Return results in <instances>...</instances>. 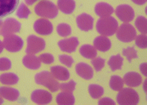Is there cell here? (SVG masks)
I'll use <instances>...</instances> for the list:
<instances>
[{"instance_id": "obj_1", "label": "cell", "mask_w": 147, "mask_h": 105, "mask_svg": "<svg viewBox=\"0 0 147 105\" xmlns=\"http://www.w3.org/2000/svg\"><path fill=\"white\" fill-rule=\"evenodd\" d=\"M119 28L118 21L113 17H101L96 23V30L101 36L110 37L116 33Z\"/></svg>"}, {"instance_id": "obj_31", "label": "cell", "mask_w": 147, "mask_h": 105, "mask_svg": "<svg viewBox=\"0 0 147 105\" xmlns=\"http://www.w3.org/2000/svg\"><path fill=\"white\" fill-rule=\"evenodd\" d=\"M135 26L142 34L147 33V19L144 16H138L135 20Z\"/></svg>"}, {"instance_id": "obj_25", "label": "cell", "mask_w": 147, "mask_h": 105, "mask_svg": "<svg viewBox=\"0 0 147 105\" xmlns=\"http://www.w3.org/2000/svg\"><path fill=\"white\" fill-rule=\"evenodd\" d=\"M18 81H19V78L18 77V75L14 73H5L0 75V82L3 85H16Z\"/></svg>"}, {"instance_id": "obj_28", "label": "cell", "mask_w": 147, "mask_h": 105, "mask_svg": "<svg viewBox=\"0 0 147 105\" xmlns=\"http://www.w3.org/2000/svg\"><path fill=\"white\" fill-rule=\"evenodd\" d=\"M88 92L90 96L94 99L100 98L104 93V89L102 86L96 84H91L88 86Z\"/></svg>"}, {"instance_id": "obj_40", "label": "cell", "mask_w": 147, "mask_h": 105, "mask_svg": "<svg viewBox=\"0 0 147 105\" xmlns=\"http://www.w3.org/2000/svg\"><path fill=\"white\" fill-rule=\"evenodd\" d=\"M139 69H140V71L141 73H142L143 74L144 76H147V74H146V63H142V64H141L139 66Z\"/></svg>"}, {"instance_id": "obj_39", "label": "cell", "mask_w": 147, "mask_h": 105, "mask_svg": "<svg viewBox=\"0 0 147 105\" xmlns=\"http://www.w3.org/2000/svg\"><path fill=\"white\" fill-rule=\"evenodd\" d=\"M99 105H115V102L112 99L109 98V97H105V98L99 100Z\"/></svg>"}, {"instance_id": "obj_33", "label": "cell", "mask_w": 147, "mask_h": 105, "mask_svg": "<svg viewBox=\"0 0 147 105\" xmlns=\"http://www.w3.org/2000/svg\"><path fill=\"white\" fill-rule=\"evenodd\" d=\"M105 59L101 57H97L96 56V58H92V64L95 68V70H96L97 72H99L103 67H104V66H105Z\"/></svg>"}, {"instance_id": "obj_15", "label": "cell", "mask_w": 147, "mask_h": 105, "mask_svg": "<svg viewBox=\"0 0 147 105\" xmlns=\"http://www.w3.org/2000/svg\"><path fill=\"white\" fill-rule=\"evenodd\" d=\"M76 74L85 80H90L93 78V72L92 68L90 66V65L87 64L85 62H80L77 63L75 67Z\"/></svg>"}, {"instance_id": "obj_29", "label": "cell", "mask_w": 147, "mask_h": 105, "mask_svg": "<svg viewBox=\"0 0 147 105\" xmlns=\"http://www.w3.org/2000/svg\"><path fill=\"white\" fill-rule=\"evenodd\" d=\"M30 10L26 7L24 3H21L19 6H18L17 11H16V16L21 19H27L28 17L30 15Z\"/></svg>"}, {"instance_id": "obj_23", "label": "cell", "mask_w": 147, "mask_h": 105, "mask_svg": "<svg viewBox=\"0 0 147 105\" xmlns=\"http://www.w3.org/2000/svg\"><path fill=\"white\" fill-rule=\"evenodd\" d=\"M57 8L65 14H71L76 8L74 0H57Z\"/></svg>"}, {"instance_id": "obj_30", "label": "cell", "mask_w": 147, "mask_h": 105, "mask_svg": "<svg viewBox=\"0 0 147 105\" xmlns=\"http://www.w3.org/2000/svg\"><path fill=\"white\" fill-rule=\"evenodd\" d=\"M57 33L60 37H66L72 34V29L69 24L61 23L57 26Z\"/></svg>"}, {"instance_id": "obj_4", "label": "cell", "mask_w": 147, "mask_h": 105, "mask_svg": "<svg viewBox=\"0 0 147 105\" xmlns=\"http://www.w3.org/2000/svg\"><path fill=\"white\" fill-rule=\"evenodd\" d=\"M117 102L119 105H136L139 103V96L133 88H122L117 96Z\"/></svg>"}, {"instance_id": "obj_22", "label": "cell", "mask_w": 147, "mask_h": 105, "mask_svg": "<svg viewBox=\"0 0 147 105\" xmlns=\"http://www.w3.org/2000/svg\"><path fill=\"white\" fill-rule=\"evenodd\" d=\"M57 104L59 105H73L75 104V96L72 92H60L56 97Z\"/></svg>"}, {"instance_id": "obj_36", "label": "cell", "mask_w": 147, "mask_h": 105, "mask_svg": "<svg viewBox=\"0 0 147 105\" xmlns=\"http://www.w3.org/2000/svg\"><path fill=\"white\" fill-rule=\"evenodd\" d=\"M59 61L61 63L66 66L67 67H72V64L74 63V59L72 56L67 54H60L59 55Z\"/></svg>"}, {"instance_id": "obj_16", "label": "cell", "mask_w": 147, "mask_h": 105, "mask_svg": "<svg viewBox=\"0 0 147 105\" xmlns=\"http://www.w3.org/2000/svg\"><path fill=\"white\" fill-rule=\"evenodd\" d=\"M123 80L124 84H126L129 87H137L142 82V78L141 75L137 72L134 71L127 73Z\"/></svg>"}, {"instance_id": "obj_19", "label": "cell", "mask_w": 147, "mask_h": 105, "mask_svg": "<svg viewBox=\"0 0 147 105\" xmlns=\"http://www.w3.org/2000/svg\"><path fill=\"white\" fill-rule=\"evenodd\" d=\"M22 63L25 66L30 70H36L41 67V61L40 58L34 54H28L23 57Z\"/></svg>"}, {"instance_id": "obj_27", "label": "cell", "mask_w": 147, "mask_h": 105, "mask_svg": "<svg viewBox=\"0 0 147 105\" xmlns=\"http://www.w3.org/2000/svg\"><path fill=\"white\" fill-rule=\"evenodd\" d=\"M124 82L123 78L118 75H113L110 79V88L113 91H120L123 88Z\"/></svg>"}, {"instance_id": "obj_24", "label": "cell", "mask_w": 147, "mask_h": 105, "mask_svg": "<svg viewBox=\"0 0 147 105\" xmlns=\"http://www.w3.org/2000/svg\"><path fill=\"white\" fill-rule=\"evenodd\" d=\"M80 53L83 57L88 59H92L97 56V51L94 46L90 44H84L82 45L80 48Z\"/></svg>"}, {"instance_id": "obj_42", "label": "cell", "mask_w": 147, "mask_h": 105, "mask_svg": "<svg viewBox=\"0 0 147 105\" xmlns=\"http://www.w3.org/2000/svg\"><path fill=\"white\" fill-rule=\"evenodd\" d=\"M38 1V0H25L26 3L27 4L28 6H32V5H34Z\"/></svg>"}, {"instance_id": "obj_2", "label": "cell", "mask_w": 147, "mask_h": 105, "mask_svg": "<svg viewBox=\"0 0 147 105\" xmlns=\"http://www.w3.org/2000/svg\"><path fill=\"white\" fill-rule=\"evenodd\" d=\"M34 12L39 17L53 19L58 15V8L49 0H42L34 7Z\"/></svg>"}, {"instance_id": "obj_35", "label": "cell", "mask_w": 147, "mask_h": 105, "mask_svg": "<svg viewBox=\"0 0 147 105\" xmlns=\"http://www.w3.org/2000/svg\"><path fill=\"white\" fill-rule=\"evenodd\" d=\"M76 85V81H73V80H71L68 83H62V84H60V89L63 92H72L75 90Z\"/></svg>"}, {"instance_id": "obj_26", "label": "cell", "mask_w": 147, "mask_h": 105, "mask_svg": "<svg viewBox=\"0 0 147 105\" xmlns=\"http://www.w3.org/2000/svg\"><path fill=\"white\" fill-rule=\"evenodd\" d=\"M107 64L111 68V70L112 71L119 70H120L123 64V58L121 56V54H118L116 55H112L110 58Z\"/></svg>"}, {"instance_id": "obj_34", "label": "cell", "mask_w": 147, "mask_h": 105, "mask_svg": "<svg viewBox=\"0 0 147 105\" xmlns=\"http://www.w3.org/2000/svg\"><path fill=\"white\" fill-rule=\"evenodd\" d=\"M135 44L136 46L142 49L147 48V37L146 34H140L135 37Z\"/></svg>"}, {"instance_id": "obj_43", "label": "cell", "mask_w": 147, "mask_h": 105, "mask_svg": "<svg viewBox=\"0 0 147 105\" xmlns=\"http://www.w3.org/2000/svg\"><path fill=\"white\" fill-rule=\"evenodd\" d=\"M3 48H4V46H3V43L2 42V41H0V54L3 52Z\"/></svg>"}, {"instance_id": "obj_14", "label": "cell", "mask_w": 147, "mask_h": 105, "mask_svg": "<svg viewBox=\"0 0 147 105\" xmlns=\"http://www.w3.org/2000/svg\"><path fill=\"white\" fill-rule=\"evenodd\" d=\"M79 45V41L76 37L64 39L58 42V46L61 51L67 53H72L76 50Z\"/></svg>"}, {"instance_id": "obj_11", "label": "cell", "mask_w": 147, "mask_h": 105, "mask_svg": "<svg viewBox=\"0 0 147 105\" xmlns=\"http://www.w3.org/2000/svg\"><path fill=\"white\" fill-rule=\"evenodd\" d=\"M18 3L19 0H0V20L13 14Z\"/></svg>"}, {"instance_id": "obj_38", "label": "cell", "mask_w": 147, "mask_h": 105, "mask_svg": "<svg viewBox=\"0 0 147 105\" xmlns=\"http://www.w3.org/2000/svg\"><path fill=\"white\" fill-rule=\"evenodd\" d=\"M11 68V61L7 58H0V71H6Z\"/></svg>"}, {"instance_id": "obj_12", "label": "cell", "mask_w": 147, "mask_h": 105, "mask_svg": "<svg viewBox=\"0 0 147 105\" xmlns=\"http://www.w3.org/2000/svg\"><path fill=\"white\" fill-rule=\"evenodd\" d=\"M34 29L37 33L42 36L50 35L53 31V24L45 18H41L36 21L34 24Z\"/></svg>"}, {"instance_id": "obj_7", "label": "cell", "mask_w": 147, "mask_h": 105, "mask_svg": "<svg viewBox=\"0 0 147 105\" xmlns=\"http://www.w3.org/2000/svg\"><path fill=\"white\" fill-rule=\"evenodd\" d=\"M4 48L10 52H18L22 50L24 45L23 40L15 34H10L4 37Z\"/></svg>"}, {"instance_id": "obj_45", "label": "cell", "mask_w": 147, "mask_h": 105, "mask_svg": "<svg viewBox=\"0 0 147 105\" xmlns=\"http://www.w3.org/2000/svg\"><path fill=\"white\" fill-rule=\"evenodd\" d=\"M2 24H3V21L0 20V30H1V27H2Z\"/></svg>"}, {"instance_id": "obj_18", "label": "cell", "mask_w": 147, "mask_h": 105, "mask_svg": "<svg viewBox=\"0 0 147 105\" xmlns=\"http://www.w3.org/2000/svg\"><path fill=\"white\" fill-rule=\"evenodd\" d=\"M0 94L1 96L9 101H17L19 96L20 92L16 88L11 87H0Z\"/></svg>"}, {"instance_id": "obj_5", "label": "cell", "mask_w": 147, "mask_h": 105, "mask_svg": "<svg viewBox=\"0 0 147 105\" xmlns=\"http://www.w3.org/2000/svg\"><path fill=\"white\" fill-rule=\"evenodd\" d=\"M137 36V32L132 25L129 23L122 24L116 31V37L118 40L124 43H128L134 41Z\"/></svg>"}, {"instance_id": "obj_9", "label": "cell", "mask_w": 147, "mask_h": 105, "mask_svg": "<svg viewBox=\"0 0 147 105\" xmlns=\"http://www.w3.org/2000/svg\"><path fill=\"white\" fill-rule=\"evenodd\" d=\"M115 14L119 19L125 23H128L133 21L135 15L133 8L127 4L119 5L115 10Z\"/></svg>"}, {"instance_id": "obj_10", "label": "cell", "mask_w": 147, "mask_h": 105, "mask_svg": "<svg viewBox=\"0 0 147 105\" xmlns=\"http://www.w3.org/2000/svg\"><path fill=\"white\" fill-rule=\"evenodd\" d=\"M31 100L37 104H49L53 100V96L48 91L43 89H36L31 93Z\"/></svg>"}, {"instance_id": "obj_13", "label": "cell", "mask_w": 147, "mask_h": 105, "mask_svg": "<svg viewBox=\"0 0 147 105\" xmlns=\"http://www.w3.org/2000/svg\"><path fill=\"white\" fill-rule=\"evenodd\" d=\"M94 18L90 14H80L76 17V24L80 29L84 32L92 30L93 29Z\"/></svg>"}, {"instance_id": "obj_21", "label": "cell", "mask_w": 147, "mask_h": 105, "mask_svg": "<svg viewBox=\"0 0 147 105\" xmlns=\"http://www.w3.org/2000/svg\"><path fill=\"white\" fill-rule=\"evenodd\" d=\"M95 12L100 17H107L114 13V8L107 3H99L95 7Z\"/></svg>"}, {"instance_id": "obj_8", "label": "cell", "mask_w": 147, "mask_h": 105, "mask_svg": "<svg viewBox=\"0 0 147 105\" xmlns=\"http://www.w3.org/2000/svg\"><path fill=\"white\" fill-rule=\"evenodd\" d=\"M22 24L14 18L9 17L3 21L0 33L2 36L6 37L10 34H15L20 32Z\"/></svg>"}, {"instance_id": "obj_17", "label": "cell", "mask_w": 147, "mask_h": 105, "mask_svg": "<svg viewBox=\"0 0 147 105\" xmlns=\"http://www.w3.org/2000/svg\"><path fill=\"white\" fill-rule=\"evenodd\" d=\"M50 73L53 76V78L57 80L61 81H67L70 78L69 71L61 66H53L50 67Z\"/></svg>"}, {"instance_id": "obj_44", "label": "cell", "mask_w": 147, "mask_h": 105, "mask_svg": "<svg viewBox=\"0 0 147 105\" xmlns=\"http://www.w3.org/2000/svg\"><path fill=\"white\" fill-rule=\"evenodd\" d=\"M3 96H1V94H0V104H3Z\"/></svg>"}, {"instance_id": "obj_20", "label": "cell", "mask_w": 147, "mask_h": 105, "mask_svg": "<svg viewBox=\"0 0 147 105\" xmlns=\"http://www.w3.org/2000/svg\"><path fill=\"white\" fill-rule=\"evenodd\" d=\"M94 47L97 51H100L102 52H106L109 51V49L111 48V42L108 38L106 37H97L95 38V40L93 41Z\"/></svg>"}, {"instance_id": "obj_3", "label": "cell", "mask_w": 147, "mask_h": 105, "mask_svg": "<svg viewBox=\"0 0 147 105\" xmlns=\"http://www.w3.org/2000/svg\"><path fill=\"white\" fill-rule=\"evenodd\" d=\"M35 82L38 85L46 87L53 92H57L60 89V83L53 78L51 73L47 70L39 72L35 75Z\"/></svg>"}, {"instance_id": "obj_6", "label": "cell", "mask_w": 147, "mask_h": 105, "mask_svg": "<svg viewBox=\"0 0 147 105\" xmlns=\"http://www.w3.org/2000/svg\"><path fill=\"white\" fill-rule=\"evenodd\" d=\"M45 46L46 44L44 39L35 35H30L27 38V47L25 51L26 54H38L44 50Z\"/></svg>"}, {"instance_id": "obj_37", "label": "cell", "mask_w": 147, "mask_h": 105, "mask_svg": "<svg viewBox=\"0 0 147 105\" xmlns=\"http://www.w3.org/2000/svg\"><path fill=\"white\" fill-rule=\"evenodd\" d=\"M39 58H40V61L47 65L52 64L54 62V56L49 53H43V54H40Z\"/></svg>"}, {"instance_id": "obj_41", "label": "cell", "mask_w": 147, "mask_h": 105, "mask_svg": "<svg viewBox=\"0 0 147 105\" xmlns=\"http://www.w3.org/2000/svg\"><path fill=\"white\" fill-rule=\"evenodd\" d=\"M131 1L133 2L134 3L139 5V6H142V5H144V4L146 3L147 0H131Z\"/></svg>"}, {"instance_id": "obj_32", "label": "cell", "mask_w": 147, "mask_h": 105, "mask_svg": "<svg viewBox=\"0 0 147 105\" xmlns=\"http://www.w3.org/2000/svg\"><path fill=\"white\" fill-rule=\"evenodd\" d=\"M123 54L126 57L127 61L129 62H131L132 59H134V58H138L137 51L134 48V47H128V48L123 49Z\"/></svg>"}]
</instances>
